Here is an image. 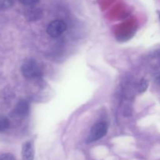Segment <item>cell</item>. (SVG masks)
Here are the masks:
<instances>
[{"instance_id":"6da1fadb","label":"cell","mask_w":160,"mask_h":160,"mask_svg":"<svg viewBox=\"0 0 160 160\" xmlns=\"http://www.w3.org/2000/svg\"><path fill=\"white\" fill-rule=\"evenodd\" d=\"M21 73L23 77L28 79L38 78L42 75L40 67L34 59H29L23 63L21 67Z\"/></svg>"},{"instance_id":"7a4b0ae2","label":"cell","mask_w":160,"mask_h":160,"mask_svg":"<svg viewBox=\"0 0 160 160\" xmlns=\"http://www.w3.org/2000/svg\"><path fill=\"white\" fill-rule=\"evenodd\" d=\"M108 131V125L106 122L100 121L95 123L92 128L88 138L87 139L88 143L96 142L102 138Z\"/></svg>"},{"instance_id":"3957f363","label":"cell","mask_w":160,"mask_h":160,"mask_svg":"<svg viewBox=\"0 0 160 160\" xmlns=\"http://www.w3.org/2000/svg\"><path fill=\"white\" fill-rule=\"evenodd\" d=\"M67 29V25L62 20H56L52 21L47 27V33L52 38L60 36Z\"/></svg>"},{"instance_id":"277c9868","label":"cell","mask_w":160,"mask_h":160,"mask_svg":"<svg viewBox=\"0 0 160 160\" xmlns=\"http://www.w3.org/2000/svg\"><path fill=\"white\" fill-rule=\"evenodd\" d=\"M34 147L31 142H25L22 147V159L34 160Z\"/></svg>"},{"instance_id":"5b68a950","label":"cell","mask_w":160,"mask_h":160,"mask_svg":"<svg viewBox=\"0 0 160 160\" xmlns=\"http://www.w3.org/2000/svg\"><path fill=\"white\" fill-rule=\"evenodd\" d=\"M30 111L29 103L26 100H20L17 104L15 108V112L20 117H26Z\"/></svg>"},{"instance_id":"8992f818","label":"cell","mask_w":160,"mask_h":160,"mask_svg":"<svg viewBox=\"0 0 160 160\" xmlns=\"http://www.w3.org/2000/svg\"><path fill=\"white\" fill-rule=\"evenodd\" d=\"M41 16H42V12L38 9H31L28 12L27 17L29 20H35L40 18Z\"/></svg>"},{"instance_id":"52a82bcc","label":"cell","mask_w":160,"mask_h":160,"mask_svg":"<svg viewBox=\"0 0 160 160\" xmlns=\"http://www.w3.org/2000/svg\"><path fill=\"white\" fill-rule=\"evenodd\" d=\"M10 126V122L6 117H0V132L6 131Z\"/></svg>"},{"instance_id":"ba28073f","label":"cell","mask_w":160,"mask_h":160,"mask_svg":"<svg viewBox=\"0 0 160 160\" xmlns=\"http://www.w3.org/2000/svg\"><path fill=\"white\" fill-rule=\"evenodd\" d=\"M13 4V0H0V9L10 8Z\"/></svg>"},{"instance_id":"9c48e42d","label":"cell","mask_w":160,"mask_h":160,"mask_svg":"<svg viewBox=\"0 0 160 160\" xmlns=\"http://www.w3.org/2000/svg\"><path fill=\"white\" fill-rule=\"evenodd\" d=\"M148 81H146L145 79H142L141 81L140 84H139V91L140 92H144L146 91V89L148 88Z\"/></svg>"},{"instance_id":"30bf717a","label":"cell","mask_w":160,"mask_h":160,"mask_svg":"<svg viewBox=\"0 0 160 160\" xmlns=\"http://www.w3.org/2000/svg\"><path fill=\"white\" fill-rule=\"evenodd\" d=\"M19 1L20 2V3L24 5V6H32L37 4L39 2V0H19Z\"/></svg>"},{"instance_id":"8fae6325","label":"cell","mask_w":160,"mask_h":160,"mask_svg":"<svg viewBox=\"0 0 160 160\" xmlns=\"http://www.w3.org/2000/svg\"><path fill=\"white\" fill-rule=\"evenodd\" d=\"M0 160H16V158L12 154L6 153L0 156Z\"/></svg>"},{"instance_id":"7c38bea8","label":"cell","mask_w":160,"mask_h":160,"mask_svg":"<svg viewBox=\"0 0 160 160\" xmlns=\"http://www.w3.org/2000/svg\"><path fill=\"white\" fill-rule=\"evenodd\" d=\"M158 81H159V82L160 83V76L159 77V78H158Z\"/></svg>"},{"instance_id":"4fadbf2b","label":"cell","mask_w":160,"mask_h":160,"mask_svg":"<svg viewBox=\"0 0 160 160\" xmlns=\"http://www.w3.org/2000/svg\"><path fill=\"white\" fill-rule=\"evenodd\" d=\"M159 20H160V14H159Z\"/></svg>"}]
</instances>
